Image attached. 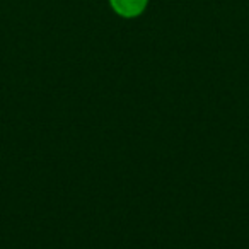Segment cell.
<instances>
[{"instance_id":"obj_1","label":"cell","mask_w":249,"mask_h":249,"mask_svg":"<svg viewBox=\"0 0 249 249\" xmlns=\"http://www.w3.org/2000/svg\"><path fill=\"white\" fill-rule=\"evenodd\" d=\"M149 0H109V5L118 16L132 19L145 11Z\"/></svg>"}]
</instances>
